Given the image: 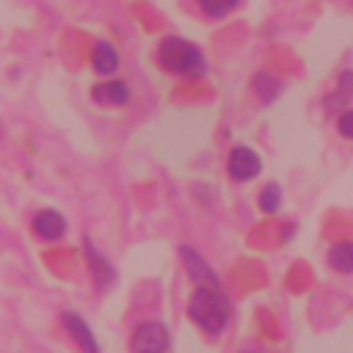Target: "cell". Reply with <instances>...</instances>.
I'll use <instances>...</instances> for the list:
<instances>
[{"instance_id":"7c38bea8","label":"cell","mask_w":353,"mask_h":353,"mask_svg":"<svg viewBox=\"0 0 353 353\" xmlns=\"http://www.w3.org/2000/svg\"><path fill=\"white\" fill-rule=\"evenodd\" d=\"M251 88H254V94H256V99H259L262 105H270V102H276V99L281 97L284 83H281L273 72L259 69V72L251 77Z\"/></svg>"},{"instance_id":"52a82bcc","label":"cell","mask_w":353,"mask_h":353,"mask_svg":"<svg viewBox=\"0 0 353 353\" xmlns=\"http://www.w3.org/2000/svg\"><path fill=\"white\" fill-rule=\"evenodd\" d=\"M30 232H33L39 240H44V243H55V240H61V237L69 232V221H66V215H63L61 210H55V207H41V210H36L33 218H30Z\"/></svg>"},{"instance_id":"8992f818","label":"cell","mask_w":353,"mask_h":353,"mask_svg":"<svg viewBox=\"0 0 353 353\" xmlns=\"http://www.w3.org/2000/svg\"><path fill=\"white\" fill-rule=\"evenodd\" d=\"M179 259H182V268L188 273V279L196 284V287H223L218 273L212 270V265L188 243L179 245Z\"/></svg>"},{"instance_id":"6da1fadb","label":"cell","mask_w":353,"mask_h":353,"mask_svg":"<svg viewBox=\"0 0 353 353\" xmlns=\"http://www.w3.org/2000/svg\"><path fill=\"white\" fill-rule=\"evenodd\" d=\"M157 63L163 72L182 80H199L207 74V58L199 44L182 36H163L157 44Z\"/></svg>"},{"instance_id":"9a60e30c","label":"cell","mask_w":353,"mask_h":353,"mask_svg":"<svg viewBox=\"0 0 353 353\" xmlns=\"http://www.w3.org/2000/svg\"><path fill=\"white\" fill-rule=\"evenodd\" d=\"M281 196H284V190H281L279 182H265L259 196H256V207L265 215H279L281 212Z\"/></svg>"},{"instance_id":"7a4b0ae2","label":"cell","mask_w":353,"mask_h":353,"mask_svg":"<svg viewBox=\"0 0 353 353\" xmlns=\"http://www.w3.org/2000/svg\"><path fill=\"white\" fill-rule=\"evenodd\" d=\"M188 317L207 336H218L229 325V317H232V303L223 287H196L188 301Z\"/></svg>"},{"instance_id":"ac0fdd59","label":"cell","mask_w":353,"mask_h":353,"mask_svg":"<svg viewBox=\"0 0 353 353\" xmlns=\"http://www.w3.org/2000/svg\"><path fill=\"white\" fill-rule=\"evenodd\" d=\"M350 3H353V0H350Z\"/></svg>"},{"instance_id":"3957f363","label":"cell","mask_w":353,"mask_h":353,"mask_svg":"<svg viewBox=\"0 0 353 353\" xmlns=\"http://www.w3.org/2000/svg\"><path fill=\"white\" fill-rule=\"evenodd\" d=\"M168 347H171V331L160 320H143L130 334L132 353H168Z\"/></svg>"},{"instance_id":"9c48e42d","label":"cell","mask_w":353,"mask_h":353,"mask_svg":"<svg viewBox=\"0 0 353 353\" xmlns=\"http://www.w3.org/2000/svg\"><path fill=\"white\" fill-rule=\"evenodd\" d=\"M91 99L99 102V105H113V108H121L132 99V88L127 80H113L108 77L105 83H97L91 88Z\"/></svg>"},{"instance_id":"8fae6325","label":"cell","mask_w":353,"mask_h":353,"mask_svg":"<svg viewBox=\"0 0 353 353\" xmlns=\"http://www.w3.org/2000/svg\"><path fill=\"white\" fill-rule=\"evenodd\" d=\"M119 50L110 44V41H105V39H99V41H94V47H91V69L97 72V74H102V77H110L116 69H119Z\"/></svg>"},{"instance_id":"5b68a950","label":"cell","mask_w":353,"mask_h":353,"mask_svg":"<svg viewBox=\"0 0 353 353\" xmlns=\"http://www.w3.org/2000/svg\"><path fill=\"white\" fill-rule=\"evenodd\" d=\"M83 259H85L88 276H91V281H94L97 290H108L110 284H116L119 270L110 265V259H108V256H105L88 237H83Z\"/></svg>"},{"instance_id":"5bb4252c","label":"cell","mask_w":353,"mask_h":353,"mask_svg":"<svg viewBox=\"0 0 353 353\" xmlns=\"http://www.w3.org/2000/svg\"><path fill=\"white\" fill-rule=\"evenodd\" d=\"M193 6H196V11H199L204 19L221 22V19H226L232 11H237L240 0H193Z\"/></svg>"},{"instance_id":"ba28073f","label":"cell","mask_w":353,"mask_h":353,"mask_svg":"<svg viewBox=\"0 0 353 353\" xmlns=\"http://www.w3.org/2000/svg\"><path fill=\"white\" fill-rule=\"evenodd\" d=\"M61 325H63L66 336L77 345L80 353H102L99 350V342H97V336H94V331H91V325L85 323L83 314L66 309V312H61Z\"/></svg>"},{"instance_id":"2e32d148","label":"cell","mask_w":353,"mask_h":353,"mask_svg":"<svg viewBox=\"0 0 353 353\" xmlns=\"http://www.w3.org/2000/svg\"><path fill=\"white\" fill-rule=\"evenodd\" d=\"M336 132L347 141H353V108H345L339 116H336Z\"/></svg>"},{"instance_id":"e0dca14e","label":"cell","mask_w":353,"mask_h":353,"mask_svg":"<svg viewBox=\"0 0 353 353\" xmlns=\"http://www.w3.org/2000/svg\"><path fill=\"white\" fill-rule=\"evenodd\" d=\"M243 353H254V350H243Z\"/></svg>"},{"instance_id":"277c9868","label":"cell","mask_w":353,"mask_h":353,"mask_svg":"<svg viewBox=\"0 0 353 353\" xmlns=\"http://www.w3.org/2000/svg\"><path fill=\"white\" fill-rule=\"evenodd\" d=\"M259 171H262V157H259L256 149H251L245 143H237V146L229 149V154H226V174H229L232 182H240V185L251 182L254 176H259Z\"/></svg>"},{"instance_id":"30bf717a","label":"cell","mask_w":353,"mask_h":353,"mask_svg":"<svg viewBox=\"0 0 353 353\" xmlns=\"http://www.w3.org/2000/svg\"><path fill=\"white\" fill-rule=\"evenodd\" d=\"M350 99H353V69H345V72L336 77L334 91L323 99L325 113H328V116H339V113L347 108V102H350Z\"/></svg>"},{"instance_id":"4fadbf2b","label":"cell","mask_w":353,"mask_h":353,"mask_svg":"<svg viewBox=\"0 0 353 353\" xmlns=\"http://www.w3.org/2000/svg\"><path fill=\"white\" fill-rule=\"evenodd\" d=\"M328 265L331 270L336 273H353V240H336L331 248H328Z\"/></svg>"}]
</instances>
